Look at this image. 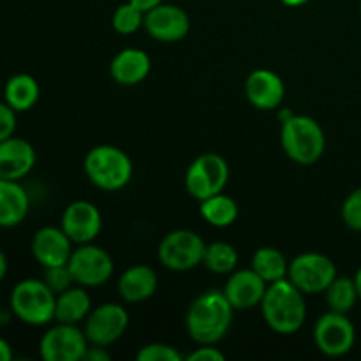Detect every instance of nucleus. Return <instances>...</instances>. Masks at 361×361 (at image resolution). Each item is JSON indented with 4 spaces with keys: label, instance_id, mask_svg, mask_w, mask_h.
I'll return each mask as SVG.
<instances>
[{
    "label": "nucleus",
    "instance_id": "26",
    "mask_svg": "<svg viewBox=\"0 0 361 361\" xmlns=\"http://www.w3.org/2000/svg\"><path fill=\"white\" fill-rule=\"evenodd\" d=\"M328 309L334 312L349 314L355 309L356 302L360 300L358 289H356L355 277H345V275H337L330 286L324 291Z\"/></svg>",
    "mask_w": 361,
    "mask_h": 361
},
{
    "label": "nucleus",
    "instance_id": "12",
    "mask_svg": "<svg viewBox=\"0 0 361 361\" xmlns=\"http://www.w3.org/2000/svg\"><path fill=\"white\" fill-rule=\"evenodd\" d=\"M127 326H129V312L126 307L120 303H102L88 314L83 331L90 344L109 348L123 337Z\"/></svg>",
    "mask_w": 361,
    "mask_h": 361
},
{
    "label": "nucleus",
    "instance_id": "21",
    "mask_svg": "<svg viewBox=\"0 0 361 361\" xmlns=\"http://www.w3.org/2000/svg\"><path fill=\"white\" fill-rule=\"evenodd\" d=\"M30 197L18 180L0 178V228H16L27 219Z\"/></svg>",
    "mask_w": 361,
    "mask_h": 361
},
{
    "label": "nucleus",
    "instance_id": "22",
    "mask_svg": "<svg viewBox=\"0 0 361 361\" xmlns=\"http://www.w3.org/2000/svg\"><path fill=\"white\" fill-rule=\"evenodd\" d=\"M92 312V298L87 288L80 284L71 286L63 293L56 295L55 302V321L66 324L85 323L88 314Z\"/></svg>",
    "mask_w": 361,
    "mask_h": 361
},
{
    "label": "nucleus",
    "instance_id": "33",
    "mask_svg": "<svg viewBox=\"0 0 361 361\" xmlns=\"http://www.w3.org/2000/svg\"><path fill=\"white\" fill-rule=\"evenodd\" d=\"M187 361H226V355L215 345H200L187 356Z\"/></svg>",
    "mask_w": 361,
    "mask_h": 361
},
{
    "label": "nucleus",
    "instance_id": "18",
    "mask_svg": "<svg viewBox=\"0 0 361 361\" xmlns=\"http://www.w3.org/2000/svg\"><path fill=\"white\" fill-rule=\"evenodd\" d=\"M37 155L30 141L20 136H11L0 141V178L18 180L28 175L34 169Z\"/></svg>",
    "mask_w": 361,
    "mask_h": 361
},
{
    "label": "nucleus",
    "instance_id": "29",
    "mask_svg": "<svg viewBox=\"0 0 361 361\" xmlns=\"http://www.w3.org/2000/svg\"><path fill=\"white\" fill-rule=\"evenodd\" d=\"M137 361H182L183 356L173 345L164 342H152L143 345L136 355Z\"/></svg>",
    "mask_w": 361,
    "mask_h": 361
},
{
    "label": "nucleus",
    "instance_id": "28",
    "mask_svg": "<svg viewBox=\"0 0 361 361\" xmlns=\"http://www.w3.org/2000/svg\"><path fill=\"white\" fill-rule=\"evenodd\" d=\"M143 25H145V13L141 9H137L134 4H130L129 0L120 4L111 16V27L115 28L116 34L130 35L134 34V32L140 30Z\"/></svg>",
    "mask_w": 361,
    "mask_h": 361
},
{
    "label": "nucleus",
    "instance_id": "4",
    "mask_svg": "<svg viewBox=\"0 0 361 361\" xmlns=\"http://www.w3.org/2000/svg\"><path fill=\"white\" fill-rule=\"evenodd\" d=\"M85 175L95 187L102 190L123 189L133 180V161L129 155L113 145H97L90 148L83 161Z\"/></svg>",
    "mask_w": 361,
    "mask_h": 361
},
{
    "label": "nucleus",
    "instance_id": "3",
    "mask_svg": "<svg viewBox=\"0 0 361 361\" xmlns=\"http://www.w3.org/2000/svg\"><path fill=\"white\" fill-rule=\"evenodd\" d=\"M281 145L293 162L312 166L326 150V136L312 116L289 115L282 120Z\"/></svg>",
    "mask_w": 361,
    "mask_h": 361
},
{
    "label": "nucleus",
    "instance_id": "16",
    "mask_svg": "<svg viewBox=\"0 0 361 361\" xmlns=\"http://www.w3.org/2000/svg\"><path fill=\"white\" fill-rule=\"evenodd\" d=\"M73 245L74 243L62 228L44 226L35 231L30 247L34 259L42 268H51L69 263V257L74 250Z\"/></svg>",
    "mask_w": 361,
    "mask_h": 361
},
{
    "label": "nucleus",
    "instance_id": "15",
    "mask_svg": "<svg viewBox=\"0 0 361 361\" xmlns=\"http://www.w3.org/2000/svg\"><path fill=\"white\" fill-rule=\"evenodd\" d=\"M245 97L261 111H274L281 108L286 97L284 80L268 69H256L245 80Z\"/></svg>",
    "mask_w": 361,
    "mask_h": 361
},
{
    "label": "nucleus",
    "instance_id": "20",
    "mask_svg": "<svg viewBox=\"0 0 361 361\" xmlns=\"http://www.w3.org/2000/svg\"><path fill=\"white\" fill-rule=\"evenodd\" d=\"M159 286V277L155 270L148 264H134L129 267L116 282V289L123 302L141 303L155 295Z\"/></svg>",
    "mask_w": 361,
    "mask_h": 361
},
{
    "label": "nucleus",
    "instance_id": "32",
    "mask_svg": "<svg viewBox=\"0 0 361 361\" xmlns=\"http://www.w3.org/2000/svg\"><path fill=\"white\" fill-rule=\"evenodd\" d=\"M18 127V113L7 104L6 101H0V141L16 134Z\"/></svg>",
    "mask_w": 361,
    "mask_h": 361
},
{
    "label": "nucleus",
    "instance_id": "6",
    "mask_svg": "<svg viewBox=\"0 0 361 361\" xmlns=\"http://www.w3.org/2000/svg\"><path fill=\"white\" fill-rule=\"evenodd\" d=\"M229 182V164L222 155L201 154L189 164L185 173V189L197 201L224 192Z\"/></svg>",
    "mask_w": 361,
    "mask_h": 361
},
{
    "label": "nucleus",
    "instance_id": "2",
    "mask_svg": "<svg viewBox=\"0 0 361 361\" xmlns=\"http://www.w3.org/2000/svg\"><path fill=\"white\" fill-rule=\"evenodd\" d=\"M264 323L281 335H295L307 319L305 295L289 279L268 284L259 305Z\"/></svg>",
    "mask_w": 361,
    "mask_h": 361
},
{
    "label": "nucleus",
    "instance_id": "24",
    "mask_svg": "<svg viewBox=\"0 0 361 361\" xmlns=\"http://www.w3.org/2000/svg\"><path fill=\"white\" fill-rule=\"evenodd\" d=\"M250 268L263 279L267 284L284 281L288 279L289 261L286 259L284 254L275 247H259L252 254Z\"/></svg>",
    "mask_w": 361,
    "mask_h": 361
},
{
    "label": "nucleus",
    "instance_id": "31",
    "mask_svg": "<svg viewBox=\"0 0 361 361\" xmlns=\"http://www.w3.org/2000/svg\"><path fill=\"white\" fill-rule=\"evenodd\" d=\"M342 221L353 231H361V187L345 197L342 204Z\"/></svg>",
    "mask_w": 361,
    "mask_h": 361
},
{
    "label": "nucleus",
    "instance_id": "25",
    "mask_svg": "<svg viewBox=\"0 0 361 361\" xmlns=\"http://www.w3.org/2000/svg\"><path fill=\"white\" fill-rule=\"evenodd\" d=\"M200 214L214 228H229L238 219V203L231 196L219 192L208 200L200 201Z\"/></svg>",
    "mask_w": 361,
    "mask_h": 361
},
{
    "label": "nucleus",
    "instance_id": "36",
    "mask_svg": "<svg viewBox=\"0 0 361 361\" xmlns=\"http://www.w3.org/2000/svg\"><path fill=\"white\" fill-rule=\"evenodd\" d=\"M13 360V348L9 342L4 337H0V361H11Z\"/></svg>",
    "mask_w": 361,
    "mask_h": 361
},
{
    "label": "nucleus",
    "instance_id": "17",
    "mask_svg": "<svg viewBox=\"0 0 361 361\" xmlns=\"http://www.w3.org/2000/svg\"><path fill=\"white\" fill-rule=\"evenodd\" d=\"M268 284L252 270L242 268L229 274L224 286V295L235 310H249L259 307Z\"/></svg>",
    "mask_w": 361,
    "mask_h": 361
},
{
    "label": "nucleus",
    "instance_id": "7",
    "mask_svg": "<svg viewBox=\"0 0 361 361\" xmlns=\"http://www.w3.org/2000/svg\"><path fill=\"white\" fill-rule=\"evenodd\" d=\"M207 243L190 229H175L161 240L157 249L162 267L173 271H189L203 264Z\"/></svg>",
    "mask_w": 361,
    "mask_h": 361
},
{
    "label": "nucleus",
    "instance_id": "5",
    "mask_svg": "<svg viewBox=\"0 0 361 361\" xmlns=\"http://www.w3.org/2000/svg\"><path fill=\"white\" fill-rule=\"evenodd\" d=\"M56 295L42 279H23L9 296L11 312L28 326H46L55 321Z\"/></svg>",
    "mask_w": 361,
    "mask_h": 361
},
{
    "label": "nucleus",
    "instance_id": "8",
    "mask_svg": "<svg viewBox=\"0 0 361 361\" xmlns=\"http://www.w3.org/2000/svg\"><path fill=\"white\" fill-rule=\"evenodd\" d=\"M337 275L334 261L321 252H303L289 261L288 279L305 296L324 293Z\"/></svg>",
    "mask_w": 361,
    "mask_h": 361
},
{
    "label": "nucleus",
    "instance_id": "19",
    "mask_svg": "<svg viewBox=\"0 0 361 361\" xmlns=\"http://www.w3.org/2000/svg\"><path fill=\"white\" fill-rule=\"evenodd\" d=\"M150 71V55L140 48L120 49L109 63V74L122 87H134V85L143 83Z\"/></svg>",
    "mask_w": 361,
    "mask_h": 361
},
{
    "label": "nucleus",
    "instance_id": "35",
    "mask_svg": "<svg viewBox=\"0 0 361 361\" xmlns=\"http://www.w3.org/2000/svg\"><path fill=\"white\" fill-rule=\"evenodd\" d=\"M130 4H134V6L137 7V9H141L143 13H148L150 9H154V7H157L159 4H162L164 0H129Z\"/></svg>",
    "mask_w": 361,
    "mask_h": 361
},
{
    "label": "nucleus",
    "instance_id": "30",
    "mask_svg": "<svg viewBox=\"0 0 361 361\" xmlns=\"http://www.w3.org/2000/svg\"><path fill=\"white\" fill-rule=\"evenodd\" d=\"M42 281L46 282V286H48L55 295H60V293H63L66 289H69L71 286L76 284L67 264L44 268V279H42Z\"/></svg>",
    "mask_w": 361,
    "mask_h": 361
},
{
    "label": "nucleus",
    "instance_id": "23",
    "mask_svg": "<svg viewBox=\"0 0 361 361\" xmlns=\"http://www.w3.org/2000/svg\"><path fill=\"white\" fill-rule=\"evenodd\" d=\"M41 97V88L32 74L18 73L6 81L4 87V101L16 113L30 111Z\"/></svg>",
    "mask_w": 361,
    "mask_h": 361
},
{
    "label": "nucleus",
    "instance_id": "9",
    "mask_svg": "<svg viewBox=\"0 0 361 361\" xmlns=\"http://www.w3.org/2000/svg\"><path fill=\"white\" fill-rule=\"evenodd\" d=\"M71 274L76 284L83 288H99L113 277L115 263L111 254L94 243H83L73 250L69 257Z\"/></svg>",
    "mask_w": 361,
    "mask_h": 361
},
{
    "label": "nucleus",
    "instance_id": "34",
    "mask_svg": "<svg viewBox=\"0 0 361 361\" xmlns=\"http://www.w3.org/2000/svg\"><path fill=\"white\" fill-rule=\"evenodd\" d=\"M87 361H108L111 360V353L108 351V348L104 345H88L87 353H85V358Z\"/></svg>",
    "mask_w": 361,
    "mask_h": 361
},
{
    "label": "nucleus",
    "instance_id": "38",
    "mask_svg": "<svg viewBox=\"0 0 361 361\" xmlns=\"http://www.w3.org/2000/svg\"><path fill=\"white\" fill-rule=\"evenodd\" d=\"M281 2L288 7H302L305 4H309L310 0H281Z\"/></svg>",
    "mask_w": 361,
    "mask_h": 361
},
{
    "label": "nucleus",
    "instance_id": "40",
    "mask_svg": "<svg viewBox=\"0 0 361 361\" xmlns=\"http://www.w3.org/2000/svg\"><path fill=\"white\" fill-rule=\"evenodd\" d=\"M360 14H361V0H360Z\"/></svg>",
    "mask_w": 361,
    "mask_h": 361
},
{
    "label": "nucleus",
    "instance_id": "10",
    "mask_svg": "<svg viewBox=\"0 0 361 361\" xmlns=\"http://www.w3.org/2000/svg\"><path fill=\"white\" fill-rule=\"evenodd\" d=\"M356 330L348 314L328 310L314 324V344L317 351L330 358L344 356L355 348Z\"/></svg>",
    "mask_w": 361,
    "mask_h": 361
},
{
    "label": "nucleus",
    "instance_id": "11",
    "mask_svg": "<svg viewBox=\"0 0 361 361\" xmlns=\"http://www.w3.org/2000/svg\"><path fill=\"white\" fill-rule=\"evenodd\" d=\"M88 345L90 342L78 324L56 323L39 341V355L44 361H81Z\"/></svg>",
    "mask_w": 361,
    "mask_h": 361
},
{
    "label": "nucleus",
    "instance_id": "14",
    "mask_svg": "<svg viewBox=\"0 0 361 361\" xmlns=\"http://www.w3.org/2000/svg\"><path fill=\"white\" fill-rule=\"evenodd\" d=\"M60 228L76 245L92 243L101 235L102 215L99 208L90 201H73L63 210Z\"/></svg>",
    "mask_w": 361,
    "mask_h": 361
},
{
    "label": "nucleus",
    "instance_id": "37",
    "mask_svg": "<svg viewBox=\"0 0 361 361\" xmlns=\"http://www.w3.org/2000/svg\"><path fill=\"white\" fill-rule=\"evenodd\" d=\"M7 270H9V261H7L6 252H4V250L0 249V282H2L4 279H6Z\"/></svg>",
    "mask_w": 361,
    "mask_h": 361
},
{
    "label": "nucleus",
    "instance_id": "39",
    "mask_svg": "<svg viewBox=\"0 0 361 361\" xmlns=\"http://www.w3.org/2000/svg\"><path fill=\"white\" fill-rule=\"evenodd\" d=\"M355 284H356V289H358V296H360V302H361V267L358 268V271H356V275H355Z\"/></svg>",
    "mask_w": 361,
    "mask_h": 361
},
{
    "label": "nucleus",
    "instance_id": "1",
    "mask_svg": "<svg viewBox=\"0 0 361 361\" xmlns=\"http://www.w3.org/2000/svg\"><path fill=\"white\" fill-rule=\"evenodd\" d=\"M235 309L221 289H207L187 309L185 328L197 345H217L228 335Z\"/></svg>",
    "mask_w": 361,
    "mask_h": 361
},
{
    "label": "nucleus",
    "instance_id": "27",
    "mask_svg": "<svg viewBox=\"0 0 361 361\" xmlns=\"http://www.w3.org/2000/svg\"><path fill=\"white\" fill-rule=\"evenodd\" d=\"M238 250L235 245L228 242H214L207 243V250H204L203 267L210 270L212 274L217 275H229L236 270L238 267Z\"/></svg>",
    "mask_w": 361,
    "mask_h": 361
},
{
    "label": "nucleus",
    "instance_id": "13",
    "mask_svg": "<svg viewBox=\"0 0 361 361\" xmlns=\"http://www.w3.org/2000/svg\"><path fill=\"white\" fill-rule=\"evenodd\" d=\"M143 28L152 39L169 44L187 37L190 30V18L180 6L162 2L145 13Z\"/></svg>",
    "mask_w": 361,
    "mask_h": 361
}]
</instances>
